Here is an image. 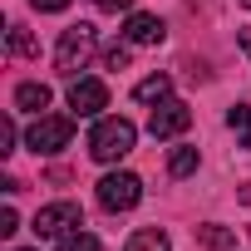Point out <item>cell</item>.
<instances>
[{"instance_id": "cell-1", "label": "cell", "mask_w": 251, "mask_h": 251, "mask_svg": "<svg viewBox=\"0 0 251 251\" xmlns=\"http://www.w3.org/2000/svg\"><path fill=\"white\" fill-rule=\"evenodd\" d=\"M138 143V128L128 118H99L94 123V133H89V153L94 163H118V158H128Z\"/></svg>"}, {"instance_id": "cell-2", "label": "cell", "mask_w": 251, "mask_h": 251, "mask_svg": "<svg viewBox=\"0 0 251 251\" xmlns=\"http://www.w3.org/2000/svg\"><path fill=\"white\" fill-rule=\"evenodd\" d=\"M94 50H99V30L94 25H69L64 35H59V45H54V64H59V74H69V79H79V69L94 59Z\"/></svg>"}, {"instance_id": "cell-3", "label": "cell", "mask_w": 251, "mask_h": 251, "mask_svg": "<svg viewBox=\"0 0 251 251\" xmlns=\"http://www.w3.org/2000/svg\"><path fill=\"white\" fill-rule=\"evenodd\" d=\"M69 138H74V118H64V113H40L35 123H30V133H25V143H30V153H59V148H69Z\"/></svg>"}, {"instance_id": "cell-4", "label": "cell", "mask_w": 251, "mask_h": 251, "mask_svg": "<svg viewBox=\"0 0 251 251\" xmlns=\"http://www.w3.org/2000/svg\"><path fill=\"white\" fill-rule=\"evenodd\" d=\"M143 202V177L138 173H108L99 177V207L103 212H133Z\"/></svg>"}, {"instance_id": "cell-5", "label": "cell", "mask_w": 251, "mask_h": 251, "mask_svg": "<svg viewBox=\"0 0 251 251\" xmlns=\"http://www.w3.org/2000/svg\"><path fill=\"white\" fill-rule=\"evenodd\" d=\"M74 226H84V212H79V202H50V207H40L35 212V236H64V231H74Z\"/></svg>"}, {"instance_id": "cell-6", "label": "cell", "mask_w": 251, "mask_h": 251, "mask_svg": "<svg viewBox=\"0 0 251 251\" xmlns=\"http://www.w3.org/2000/svg\"><path fill=\"white\" fill-rule=\"evenodd\" d=\"M69 108H74V118H99L108 108V84L103 79H74L69 84Z\"/></svg>"}, {"instance_id": "cell-7", "label": "cell", "mask_w": 251, "mask_h": 251, "mask_svg": "<svg viewBox=\"0 0 251 251\" xmlns=\"http://www.w3.org/2000/svg\"><path fill=\"white\" fill-rule=\"evenodd\" d=\"M187 123H192V108H187L182 99H168V103L153 108L148 133H153V138H177V133H187Z\"/></svg>"}, {"instance_id": "cell-8", "label": "cell", "mask_w": 251, "mask_h": 251, "mask_svg": "<svg viewBox=\"0 0 251 251\" xmlns=\"http://www.w3.org/2000/svg\"><path fill=\"white\" fill-rule=\"evenodd\" d=\"M163 35H168V25L158 15H143V10H133L128 25H123V40L128 45H163Z\"/></svg>"}, {"instance_id": "cell-9", "label": "cell", "mask_w": 251, "mask_h": 251, "mask_svg": "<svg viewBox=\"0 0 251 251\" xmlns=\"http://www.w3.org/2000/svg\"><path fill=\"white\" fill-rule=\"evenodd\" d=\"M133 99H138V103H153V108H158V103H168V99H173V79H168V74H148V79H143V84L133 89Z\"/></svg>"}, {"instance_id": "cell-10", "label": "cell", "mask_w": 251, "mask_h": 251, "mask_svg": "<svg viewBox=\"0 0 251 251\" xmlns=\"http://www.w3.org/2000/svg\"><path fill=\"white\" fill-rule=\"evenodd\" d=\"M123 251H173V241H168L163 226H143V231L128 236V246H123Z\"/></svg>"}, {"instance_id": "cell-11", "label": "cell", "mask_w": 251, "mask_h": 251, "mask_svg": "<svg viewBox=\"0 0 251 251\" xmlns=\"http://www.w3.org/2000/svg\"><path fill=\"white\" fill-rule=\"evenodd\" d=\"M15 108L45 113V108H50V84H20V89H15Z\"/></svg>"}, {"instance_id": "cell-12", "label": "cell", "mask_w": 251, "mask_h": 251, "mask_svg": "<svg viewBox=\"0 0 251 251\" xmlns=\"http://www.w3.org/2000/svg\"><path fill=\"white\" fill-rule=\"evenodd\" d=\"M5 50H10L15 59H35V54H40L35 35H30V30H20V25H10V35H5Z\"/></svg>"}, {"instance_id": "cell-13", "label": "cell", "mask_w": 251, "mask_h": 251, "mask_svg": "<svg viewBox=\"0 0 251 251\" xmlns=\"http://www.w3.org/2000/svg\"><path fill=\"white\" fill-rule=\"evenodd\" d=\"M226 128L236 133V143H241V148H251V103H236V108L226 113Z\"/></svg>"}, {"instance_id": "cell-14", "label": "cell", "mask_w": 251, "mask_h": 251, "mask_svg": "<svg viewBox=\"0 0 251 251\" xmlns=\"http://www.w3.org/2000/svg\"><path fill=\"white\" fill-rule=\"evenodd\" d=\"M197 163H202V158H197V148H173L168 173H173V177H192V173H197Z\"/></svg>"}, {"instance_id": "cell-15", "label": "cell", "mask_w": 251, "mask_h": 251, "mask_svg": "<svg viewBox=\"0 0 251 251\" xmlns=\"http://www.w3.org/2000/svg\"><path fill=\"white\" fill-rule=\"evenodd\" d=\"M54 251H99V241H94V231L74 226V231H64V236L54 241Z\"/></svg>"}, {"instance_id": "cell-16", "label": "cell", "mask_w": 251, "mask_h": 251, "mask_svg": "<svg viewBox=\"0 0 251 251\" xmlns=\"http://www.w3.org/2000/svg\"><path fill=\"white\" fill-rule=\"evenodd\" d=\"M197 241H202V246H212V251H226L236 236H231L226 226H197Z\"/></svg>"}, {"instance_id": "cell-17", "label": "cell", "mask_w": 251, "mask_h": 251, "mask_svg": "<svg viewBox=\"0 0 251 251\" xmlns=\"http://www.w3.org/2000/svg\"><path fill=\"white\" fill-rule=\"evenodd\" d=\"M103 69H128V45H108L103 50Z\"/></svg>"}, {"instance_id": "cell-18", "label": "cell", "mask_w": 251, "mask_h": 251, "mask_svg": "<svg viewBox=\"0 0 251 251\" xmlns=\"http://www.w3.org/2000/svg\"><path fill=\"white\" fill-rule=\"evenodd\" d=\"M15 138H20L15 118H5V128H0V153H15Z\"/></svg>"}, {"instance_id": "cell-19", "label": "cell", "mask_w": 251, "mask_h": 251, "mask_svg": "<svg viewBox=\"0 0 251 251\" xmlns=\"http://www.w3.org/2000/svg\"><path fill=\"white\" fill-rule=\"evenodd\" d=\"M20 231V217H15V207H5L0 212V236H15Z\"/></svg>"}, {"instance_id": "cell-20", "label": "cell", "mask_w": 251, "mask_h": 251, "mask_svg": "<svg viewBox=\"0 0 251 251\" xmlns=\"http://www.w3.org/2000/svg\"><path fill=\"white\" fill-rule=\"evenodd\" d=\"M35 10H45V15H59V10H69V0H30Z\"/></svg>"}, {"instance_id": "cell-21", "label": "cell", "mask_w": 251, "mask_h": 251, "mask_svg": "<svg viewBox=\"0 0 251 251\" xmlns=\"http://www.w3.org/2000/svg\"><path fill=\"white\" fill-rule=\"evenodd\" d=\"M99 10H133V0H94Z\"/></svg>"}, {"instance_id": "cell-22", "label": "cell", "mask_w": 251, "mask_h": 251, "mask_svg": "<svg viewBox=\"0 0 251 251\" xmlns=\"http://www.w3.org/2000/svg\"><path fill=\"white\" fill-rule=\"evenodd\" d=\"M236 45H241V54L251 59V25H246V30H236Z\"/></svg>"}, {"instance_id": "cell-23", "label": "cell", "mask_w": 251, "mask_h": 251, "mask_svg": "<svg viewBox=\"0 0 251 251\" xmlns=\"http://www.w3.org/2000/svg\"><path fill=\"white\" fill-rule=\"evenodd\" d=\"M10 251H40V246H10Z\"/></svg>"}, {"instance_id": "cell-24", "label": "cell", "mask_w": 251, "mask_h": 251, "mask_svg": "<svg viewBox=\"0 0 251 251\" xmlns=\"http://www.w3.org/2000/svg\"><path fill=\"white\" fill-rule=\"evenodd\" d=\"M241 5H246V10H251V0H241Z\"/></svg>"}]
</instances>
